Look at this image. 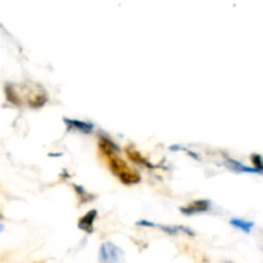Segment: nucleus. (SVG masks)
I'll return each instance as SVG.
<instances>
[{
  "label": "nucleus",
  "instance_id": "obj_13",
  "mask_svg": "<svg viewBox=\"0 0 263 263\" xmlns=\"http://www.w3.org/2000/svg\"><path fill=\"white\" fill-rule=\"evenodd\" d=\"M252 162H253V168L257 170L258 172H261L262 174V159H261V156L257 153H254L253 156L251 157Z\"/></svg>",
  "mask_w": 263,
  "mask_h": 263
},
{
  "label": "nucleus",
  "instance_id": "obj_5",
  "mask_svg": "<svg viewBox=\"0 0 263 263\" xmlns=\"http://www.w3.org/2000/svg\"><path fill=\"white\" fill-rule=\"evenodd\" d=\"M63 122L68 131H79V133L85 134V135L91 134L95 128L94 123L85 122V121H80V120H73V118L64 117Z\"/></svg>",
  "mask_w": 263,
  "mask_h": 263
},
{
  "label": "nucleus",
  "instance_id": "obj_14",
  "mask_svg": "<svg viewBox=\"0 0 263 263\" xmlns=\"http://www.w3.org/2000/svg\"><path fill=\"white\" fill-rule=\"evenodd\" d=\"M170 151H182V152H185V153H187V156H190V157H193V158H195V159H199V157L197 156V153H194V152H190V151H187L186 148H184V146H180V145H174V146H170Z\"/></svg>",
  "mask_w": 263,
  "mask_h": 263
},
{
  "label": "nucleus",
  "instance_id": "obj_6",
  "mask_svg": "<svg viewBox=\"0 0 263 263\" xmlns=\"http://www.w3.org/2000/svg\"><path fill=\"white\" fill-rule=\"evenodd\" d=\"M97 217H98V211L90 210L86 215L82 216V217L80 218L79 223H77V228H79L80 230L84 231V233L92 234L94 233V223L95 221H97Z\"/></svg>",
  "mask_w": 263,
  "mask_h": 263
},
{
  "label": "nucleus",
  "instance_id": "obj_1",
  "mask_svg": "<svg viewBox=\"0 0 263 263\" xmlns=\"http://www.w3.org/2000/svg\"><path fill=\"white\" fill-rule=\"evenodd\" d=\"M109 168L116 177L125 185H135L141 181L140 175L136 171H133L125 162L117 156L109 157Z\"/></svg>",
  "mask_w": 263,
  "mask_h": 263
},
{
  "label": "nucleus",
  "instance_id": "obj_3",
  "mask_svg": "<svg viewBox=\"0 0 263 263\" xmlns=\"http://www.w3.org/2000/svg\"><path fill=\"white\" fill-rule=\"evenodd\" d=\"M136 225L144 226V228H157V229H159V230L163 231V233H166L167 235H170V236H176V235H179L180 233L185 234V235H187V236H192V238L193 236H195V233L192 230V229L187 228V226H182V225H175V226L157 225V223L149 222V221H146V220L138 221V222H136Z\"/></svg>",
  "mask_w": 263,
  "mask_h": 263
},
{
  "label": "nucleus",
  "instance_id": "obj_10",
  "mask_svg": "<svg viewBox=\"0 0 263 263\" xmlns=\"http://www.w3.org/2000/svg\"><path fill=\"white\" fill-rule=\"evenodd\" d=\"M4 91H5V97H7L8 102H10L14 105L22 104V99H21L20 95H18V91L15 90V85L8 82V84H5L4 86Z\"/></svg>",
  "mask_w": 263,
  "mask_h": 263
},
{
  "label": "nucleus",
  "instance_id": "obj_11",
  "mask_svg": "<svg viewBox=\"0 0 263 263\" xmlns=\"http://www.w3.org/2000/svg\"><path fill=\"white\" fill-rule=\"evenodd\" d=\"M230 225L233 226V228L238 229V230L243 231V233H246V234H251L252 230H253V228H254V222H252V221L243 220V218H231Z\"/></svg>",
  "mask_w": 263,
  "mask_h": 263
},
{
  "label": "nucleus",
  "instance_id": "obj_4",
  "mask_svg": "<svg viewBox=\"0 0 263 263\" xmlns=\"http://www.w3.org/2000/svg\"><path fill=\"white\" fill-rule=\"evenodd\" d=\"M212 207V203L208 199H198L194 202L189 203L185 207L180 208V212L185 216H194L199 215V213H204L207 211H210V208Z\"/></svg>",
  "mask_w": 263,
  "mask_h": 263
},
{
  "label": "nucleus",
  "instance_id": "obj_12",
  "mask_svg": "<svg viewBox=\"0 0 263 263\" xmlns=\"http://www.w3.org/2000/svg\"><path fill=\"white\" fill-rule=\"evenodd\" d=\"M73 189L76 190L77 195L81 198V200H80V203H81V204H84V203H87V202H90V200L94 199V197H91V194H89V193H87L86 190L81 186V185H73Z\"/></svg>",
  "mask_w": 263,
  "mask_h": 263
},
{
  "label": "nucleus",
  "instance_id": "obj_9",
  "mask_svg": "<svg viewBox=\"0 0 263 263\" xmlns=\"http://www.w3.org/2000/svg\"><path fill=\"white\" fill-rule=\"evenodd\" d=\"M126 153H127V157L131 159V161L136 162V163H139V164H143V166L146 167V168H156V166H153V164H152L148 159L144 158V157L141 156L138 151H135L134 148L127 146V148H126Z\"/></svg>",
  "mask_w": 263,
  "mask_h": 263
},
{
  "label": "nucleus",
  "instance_id": "obj_7",
  "mask_svg": "<svg viewBox=\"0 0 263 263\" xmlns=\"http://www.w3.org/2000/svg\"><path fill=\"white\" fill-rule=\"evenodd\" d=\"M225 166L228 167L230 171L235 172V174H257V175H262L261 172H258L257 170H254L253 167H248L246 164L240 163L236 159L230 158V157L226 156L225 157Z\"/></svg>",
  "mask_w": 263,
  "mask_h": 263
},
{
  "label": "nucleus",
  "instance_id": "obj_2",
  "mask_svg": "<svg viewBox=\"0 0 263 263\" xmlns=\"http://www.w3.org/2000/svg\"><path fill=\"white\" fill-rule=\"evenodd\" d=\"M123 257H125V253L122 249L112 241H105L99 249L100 263H122Z\"/></svg>",
  "mask_w": 263,
  "mask_h": 263
},
{
  "label": "nucleus",
  "instance_id": "obj_16",
  "mask_svg": "<svg viewBox=\"0 0 263 263\" xmlns=\"http://www.w3.org/2000/svg\"><path fill=\"white\" fill-rule=\"evenodd\" d=\"M0 218H2V215H0Z\"/></svg>",
  "mask_w": 263,
  "mask_h": 263
},
{
  "label": "nucleus",
  "instance_id": "obj_8",
  "mask_svg": "<svg viewBox=\"0 0 263 263\" xmlns=\"http://www.w3.org/2000/svg\"><path fill=\"white\" fill-rule=\"evenodd\" d=\"M99 146H100V149H102L103 153H104L108 158L112 156H116V154L120 153L121 152L120 146H118L117 144L112 140V139L108 138V136H105V135L99 136Z\"/></svg>",
  "mask_w": 263,
  "mask_h": 263
},
{
  "label": "nucleus",
  "instance_id": "obj_15",
  "mask_svg": "<svg viewBox=\"0 0 263 263\" xmlns=\"http://www.w3.org/2000/svg\"><path fill=\"white\" fill-rule=\"evenodd\" d=\"M3 229H4V226H3L2 223H0V233H2V231H3Z\"/></svg>",
  "mask_w": 263,
  "mask_h": 263
}]
</instances>
